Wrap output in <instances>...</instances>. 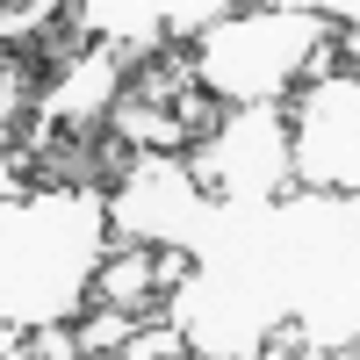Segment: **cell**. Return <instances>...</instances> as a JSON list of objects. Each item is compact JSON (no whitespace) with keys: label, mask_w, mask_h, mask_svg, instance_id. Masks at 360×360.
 Instances as JSON below:
<instances>
[{"label":"cell","mask_w":360,"mask_h":360,"mask_svg":"<svg viewBox=\"0 0 360 360\" xmlns=\"http://www.w3.org/2000/svg\"><path fill=\"white\" fill-rule=\"evenodd\" d=\"M339 51L353 58V29L339 37V22L288 15V8H245L195 37L188 72L217 108H252V101L281 108L303 79L339 72Z\"/></svg>","instance_id":"obj_1"},{"label":"cell","mask_w":360,"mask_h":360,"mask_svg":"<svg viewBox=\"0 0 360 360\" xmlns=\"http://www.w3.org/2000/svg\"><path fill=\"white\" fill-rule=\"evenodd\" d=\"M180 166H188L195 195L209 209H274L295 188L288 180V108H266V101L224 108L180 152Z\"/></svg>","instance_id":"obj_2"},{"label":"cell","mask_w":360,"mask_h":360,"mask_svg":"<svg viewBox=\"0 0 360 360\" xmlns=\"http://www.w3.org/2000/svg\"><path fill=\"white\" fill-rule=\"evenodd\" d=\"M288 180L310 195L353 202L360 180V79L353 65L317 72L295 86V115H288Z\"/></svg>","instance_id":"obj_3"},{"label":"cell","mask_w":360,"mask_h":360,"mask_svg":"<svg viewBox=\"0 0 360 360\" xmlns=\"http://www.w3.org/2000/svg\"><path fill=\"white\" fill-rule=\"evenodd\" d=\"M108 224L123 231V245H188L209 224V202L195 195L188 166L173 152H130V173H115L108 195Z\"/></svg>","instance_id":"obj_4"},{"label":"cell","mask_w":360,"mask_h":360,"mask_svg":"<svg viewBox=\"0 0 360 360\" xmlns=\"http://www.w3.org/2000/svg\"><path fill=\"white\" fill-rule=\"evenodd\" d=\"M72 0H0V58H15L29 44H44L58 22H65Z\"/></svg>","instance_id":"obj_5"},{"label":"cell","mask_w":360,"mask_h":360,"mask_svg":"<svg viewBox=\"0 0 360 360\" xmlns=\"http://www.w3.org/2000/svg\"><path fill=\"white\" fill-rule=\"evenodd\" d=\"M259 8H288V15H317V22H346V29H353V8H360V0H259Z\"/></svg>","instance_id":"obj_6"},{"label":"cell","mask_w":360,"mask_h":360,"mask_svg":"<svg viewBox=\"0 0 360 360\" xmlns=\"http://www.w3.org/2000/svg\"><path fill=\"white\" fill-rule=\"evenodd\" d=\"M15 353H22V324L0 317V360H15Z\"/></svg>","instance_id":"obj_7"},{"label":"cell","mask_w":360,"mask_h":360,"mask_svg":"<svg viewBox=\"0 0 360 360\" xmlns=\"http://www.w3.org/2000/svg\"><path fill=\"white\" fill-rule=\"evenodd\" d=\"M252 360H310V353H252Z\"/></svg>","instance_id":"obj_8"},{"label":"cell","mask_w":360,"mask_h":360,"mask_svg":"<svg viewBox=\"0 0 360 360\" xmlns=\"http://www.w3.org/2000/svg\"><path fill=\"white\" fill-rule=\"evenodd\" d=\"M15 360H29V353H15Z\"/></svg>","instance_id":"obj_9"},{"label":"cell","mask_w":360,"mask_h":360,"mask_svg":"<svg viewBox=\"0 0 360 360\" xmlns=\"http://www.w3.org/2000/svg\"><path fill=\"white\" fill-rule=\"evenodd\" d=\"M180 360H188V353H180Z\"/></svg>","instance_id":"obj_10"}]
</instances>
